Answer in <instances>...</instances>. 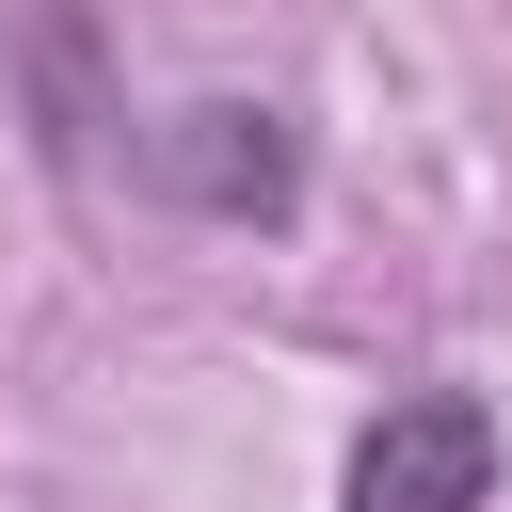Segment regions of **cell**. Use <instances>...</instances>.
<instances>
[{
	"mask_svg": "<svg viewBox=\"0 0 512 512\" xmlns=\"http://www.w3.org/2000/svg\"><path fill=\"white\" fill-rule=\"evenodd\" d=\"M128 160H144L160 208H208V224H288V208H304V144H288V112H240V96L144 128Z\"/></svg>",
	"mask_w": 512,
	"mask_h": 512,
	"instance_id": "cell-1",
	"label": "cell"
},
{
	"mask_svg": "<svg viewBox=\"0 0 512 512\" xmlns=\"http://www.w3.org/2000/svg\"><path fill=\"white\" fill-rule=\"evenodd\" d=\"M352 512H496V416L464 384H416L352 448Z\"/></svg>",
	"mask_w": 512,
	"mask_h": 512,
	"instance_id": "cell-2",
	"label": "cell"
}]
</instances>
